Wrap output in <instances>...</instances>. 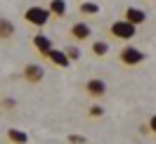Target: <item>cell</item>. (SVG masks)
I'll return each mask as SVG.
<instances>
[{"mask_svg":"<svg viewBox=\"0 0 156 144\" xmlns=\"http://www.w3.org/2000/svg\"><path fill=\"white\" fill-rule=\"evenodd\" d=\"M102 114H104V109H99V106H97V109H92V111H90V116H102Z\"/></svg>","mask_w":156,"mask_h":144,"instance_id":"18","label":"cell"},{"mask_svg":"<svg viewBox=\"0 0 156 144\" xmlns=\"http://www.w3.org/2000/svg\"><path fill=\"white\" fill-rule=\"evenodd\" d=\"M144 59H147V54L140 47H135V45H126V47L118 50V61L123 66H140Z\"/></svg>","mask_w":156,"mask_h":144,"instance_id":"1","label":"cell"},{"mask_svg":"<svg viewBox=\"0 0 156 144\" xmlns=\"http://www.w3.org/2000/svg\"><path fill=\"white\" fill-rule=\"evenodd\" d=\"M64 52H66V57L71 59V61H76V59H80V50H78L76 45H71V47H64Z\"/></svg>","mask_w":156,"mask_h":144,"instance_id":"15","label":"cell"},{"mask_svg":"<svg viewBox=\"0 0 156 144\" xmlns=\"http://www.w3.org/2000/svg\"><path fill=\"white\" fill-rule=\"evenodd\" d=\"M48 10H50V14H55V17H64V14H66V0H50Z\"/></svg>","mask_w":156,"mask_h":144,"instance_id":"12","label":"cell"},{"mask_svg":"<svg viewBox=\"0 0 156 144\" xmlns=\"http://www.w3.org/2000/svg\"><path fill=\"white\" fill-rule=\"evenodd\" d=\"M43 78H45V71H43L40 64H26V66H24V80H26V83L36 85Z\"/></svg>","mask_w":156,"mask_h":144,"instance_id":"5","label":"cell"},{"mask_svg":"<svg viewBox=\"0 0 156 144\" xmlns=\"http://www.w3.org/2000/svg\"><path fill=\"white\" fill-rule=\"evenodd\" d=\"M33 45H36V50H38L43 57H48V54H50V50H55L52 40H50L48 36H43V33H36V36H33Z\"/></svg>","mask_w":156,"mask_h":144,"instance_id":"7","label":"cell"},{"mask_svg":"<svg viewBox=\"0 0 156 144\" xmlns=\"http://www.w3.org/2000/svg\"><path fill=\"white\" fill-rule=\"evenodd\" d=\"M147 125H149V130L156 135V114H154V116H149V123H147Z\"/></svg>","mask_w":156,"mask_h":144,"instance_id":"16","label":"cell"},{"mask_svg":"<svg viewBox=\"0 0 156 144\" xmlns=\"http://www.w3.org/2000/svg\"><path fill=\"white\" fill-rule=\"evenodd\" d=\"M7 139H10L12 144H29V135L24 132V130L12 128V130H7Z\"/></svg>","mask_w":156,"mask_h":144,"instance_id":"11","label":"cell"},{"mask_svg":"<svg viewBox=\"0 0 156 144\" xmlns=\"http://www.w3.org/2000/svg\"><path fill=\"white\" fill-rule=\"evenodd\" d=\"M85 92H88L92 99H102V97L107 95V83H104L102 78H90L88 83H85Z\"/></svg>","mask_w":156,"mask_h":144,"instance_id":"4","label":"cell"},{"mask_svg":"<svg viewBox=\"0 0 156 144\" xmlns=\"http://www.w3.org/2000/svg\"><path fill=\"white\" fill-rule=\"evenodd\" d=\"M2 104H5V109H14V99H2Z\"/></svg>","mask_w":156,"mask_h":144,"instance_id":"17","label":"cell"},{"mask_svg":"<svg viewBox=\"0 0 156 144\" xmlns=\"http://www.w3.org/2000/svg\"><path fill=\"white\" fill-rule=\"evenodd\" d=\"M92 54H95V57L109 54V43L107 40H95V43H92Z\"/></svg>","mask_w":156,"mask_h":144,"instance_id":"14","label":"cell"},{"mask_svg":"<svg viewBox=\"0 0 156 144\" xmlns=\"http://www.w3.org/2000/svg\"><path fill=\"white\" fill-rule=\"evenodd\" d=\"M123 19H128L130 24H135V26H142L147 21V12L140 10V7H128L126 14H123Z\"/></svg>","mask_w":156,"mask_h":144,"instance_id":"8","label":"cell"},{"mask_svg":"<svg viewBox=\"0 0 156 144\" xmlns=\"http://www.w3.org/2000/svg\"><path fill=\"white\" fill-rule=\"evenodd\" d=\"M69 33H71L73 40L80 43V40H88L90 36H92V29H90V24H85V21H76V24H71Z\"/></svg>","mask_w":156,"mask_h":144,"instance_id":"6","label":"cell"},{"mask_svg":"<svg viewBox=\"0 0 156 144\" xmlns=\"http://www.w3.org/2000/svg\"><path fill=\"white\" fill-rule=\"evenodd\" d=\"M14 24L10 19H5V17H0V40H10L14 36Z\"/></svg>","mask_w":156,"mask_h":144,"instance_id":"10","label":"cell"},{"mask_svg":"<svg viewBox=\"0 0 156 144\" xmlns=\"http://www.w3.org/2000/svg\"><path fill=\"white\" fill-rule=\"evenodd\" d=\"M48 59L52 61V64H57L59 68H69V66H71V59L66 57V52H64V50H50Z\"/></svg>","mask_w":156,"mask_h":144,"instance_id":"9","label":"cell"},{"mask_svg":"<svg viewBox=\"0 0 156 144\" xmlns=\"http://www.w3.org/2000/svg\"><path fill=\"white\" fill-rule=\"evenodd\" d=\"M109 33H111L116 40H133L135 33H137V26L130 24L128 19H116L111 26H109Z\"/></svg>","mask_w":156,"mask_h":144,"instance_id":"3","label":"cell"},{"mask_svg":"<svg viewBox=\"0 0 156 144\" xmlns=\"http://www.w3.org/2000/svg\"><path fill=\"white\" fill-rule=\"evenodd\" d=\"M78 12H80L83 17H92V14H97V12H99V5H97V2H92V0H88V2H80Z\"/></svg>","mask_w":156,"mask_h":144,"instance_id":"13","label":"cell"},{"mask_svg":"<svg viewBox=\"0 0 156 144\" xmlns=\"http://www.w3.org/2000/svg\"><path fill=\"white\" fill-rule=\"evenodd\" d=\"M50 17H52L50 10H48V7H43V5H31L29 10L24 12V19L29 21L31 26H36V29H43V26L50 21Z\"/></svg>","mask_w":156,"mask_h":144,"instance_id":"2","label":"cell"}]
</instances>
